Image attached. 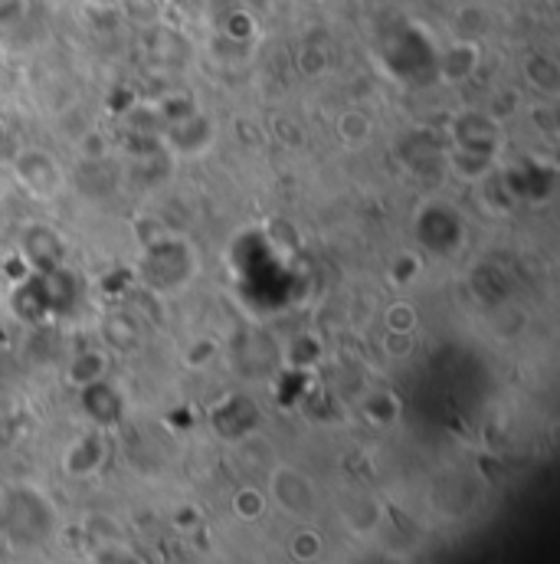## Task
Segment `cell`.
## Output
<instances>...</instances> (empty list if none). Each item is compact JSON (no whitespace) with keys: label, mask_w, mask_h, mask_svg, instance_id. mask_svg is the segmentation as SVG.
<instances>
[{"label":"cell","mask_w":560,"mask_h":564,"mask_svg":"<svg viewBox=\"0 0 560 564\" xmlns=\"http://www.w3.org/2000/svg\"><path fill=\"white\" fill-rule=\"evenodd\" d=\"M391 312H394V328H400V325L410 328L414 325V308L410 305H394Z\"/></svg>","instance_id":"6da1fadb"}]
</instances>
